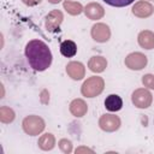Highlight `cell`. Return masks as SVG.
<instances>
[{
	"label": "cell",
	"mask_w": 154,
	"mask_h": 154,
	"mask_svg": "<svg viewBox=\"0 0 154 154\" xmlns=\"http://www.w3.org/2000/svg\"><path fill=\"white\" fill-rule=\"evenodd\" d=\"M25 57L35 71H45L52 64V52L41 40H31L25 46Z\"/></svg>",
	"instance_id": "obj_1"
},
{
	"label": "cell",
	"mask_w": 154,
	"mask_h": 154,
	"mask_svg": "<svg viewBox=\"0 0 154 154\" xmlns=\"http://www.w3.org/2000/svg\"><path fill=\"white\" fill-rule=\"evenodd\" d=\"M103 88H105L103 79L101 77L93 76V77H89L83 83V85L81 88V93L87 97H95L102 93Z\"/></svg>",
	"instance_id": "obj_2"
},
{
	"label": "cell",
	"mask_w": 154,
	"mask_h": 154,
	"mask_svg": "<svg viewBox=\"0 0 154 154\" xmlns=\"http://www.w3.org/2000/svg\"><path fill=\"white\" fill-rule=\"evenodd\" d=\"M23 130L30 135V136H36L40 132L43 131L45 129V120L38 117V116H28L23 119Z\"/></svg>",
	"instance_id": "obj_3"
},
{
	"label": "cell",
	"mask_w": 154,
	"mask_h": 154,
	"mask_svg": "<svg viewBox=\"0 0 154 154\" xmlns=\"http://www.w3.org/2000/svg\"><path fill=\"white\" fill-rule=\"evenodd\" d=\"M131 100H132V103L138 107V108H147L152 105V101H153V96L152 94L144 89V88H140V89H136L132 95H131Z\"/></svg>",
	"instance_id": "obj_4"
},
{
	"label": "cell",
	"mask_w": 154,
	"mask_h": 154,
	"mask_svg": "<svg viewBox=\"0 0 154 154\" xmlns=\"http://www.w3.org/2000/svg\"><path fill=\"white\" fill-rule=\"evenodd\" d=\"M124 63H125V66L129 67L130 70H142L147 65L148 59L143 53L134 52L125 58Z\"/></svg>",
	"instance_id": "obj_5"
},
{
	"label": "cell",
	"mask_w": 154,
	"mask_h": 154,
	"mask_svg": "<svg viewBox=\"0 0 154 154\" xmlns=\"http://www.w3.org/2000/svg\"><path fill=\"white\" fill-rule=\"evenodd\" d=\"M99 126L107 132H113L119 129L120 126V119L118 116L114 114H103L99 119Z\"/></svg>",
	"instance_id": "obj_6"
},
{
	"label": "cell",
	"mask_w": 154,
	"mask_h": 154,
	"mask_svg": "<svg viewBox=\"0 0 154 154\" xmlns=\"http://www.w3.org/2000/svg\"><path fill=\"white\" fill-rule=\"evenodd\" d=\"M91 37L96 42H101V43L108 41L111 37V30H109L108 25H106L103 23L94 24L91 28Z\"/></svg>",
	"instance_id": "obj_7"
},
{
	"label": "cell",
	"mask_w": 154,
	"mask_h": 154,
	"mask_svg": "<svg viewBox=\"0 0 154 154\" xmlns=\"http://www.w3.org/2000/svg\"><path fill=\"white\" fill-rule=\"evenodd\" d=\"M64 19V16L61 11L59 10H53L46 16V28L48 31H57L59 30V26Z\"/></svg>",
	"instance_id": "obj_8"
},
{
	"label": "cell",
	"mask_w": 154,
	"mask_h": 154,
	"mask_svg": "<svg viewBox=\"0 0 154 154\" xmlns=\"http://www.w3.org/2000/svg\"><path fill=\"white\" fill-rule=\"evenodd\" d=\"M66 72L72 79H82L85 75V69L82 63L79 61H70L66 65Z\"/></svg>",
	"instance_id": "obj_9"
},
{
	"label": "cell",
	"mask_w": 154,
	"mask_h": 154,
	"mask_svg": "<svg viewBox=\"0 0 154 154\" xmlns=\"http://www.w3.org/2000/svg\"><path fill=\"white\" fill-rule=\"evenodd\" d=\"M153 6L147 1H138L132 7V13L140 18H147L153 13Z\"/></svg>",
	"instance_id": "obj_10"
},
{
	"label": "cell",
	"mask_w": 154,
	"mask_h": 154,
	"mask_svg": "<svg viewBox=\"0 0 154 154\" xmlns=\"http://www.w3.org/2000/svg\"><path fill=\"white\" fill-rule=\"evenodd\" d=\"M84 13H85V16L89 19L96 20V19H100V18L103 17L105 10H103V7L100 4H97V2H90V4H88L84 7Z\"/></svg>",
	"instance_id": "obj_11"
},
{
	"label": "cell",
	"mask_w": 154,
	"mask_h": 154,
	"mask_svg": "<svg viewBox=\"0 0 154 154\" xmlns=\"http://www.w3.org/2000/svg\"><path fill=\"white\" fill-rule=\"evenodd\" d=\"M138 45L144 49H153L154 48V32L149 30H143L138 34Z\"/></svg>",
	"instance_id": "obj_12"
},
{
	"label": "cell",
	"mask_w": 154,
	"mask_h": 154,
	"mask_svg": "<svg viewBox=\"0 0 154 154\" xmlns=\"http://www.w3.org/2000/svg\"><path fill=\"white\" fill-rule=\"evenodd\" d=\"M105 107L109 112H117L123 107V100L117 94H111L105 100Z\"/></svg>",
	"instance_id": "obj_13"
},
{
	"label": "cell",
	"mask_w": 154,
	"mask_h": 154,
	"mask_svg": "<svg viewBox=\"0 0 154 154\" xmlns=\"http://www.w3.org/2000/svg\"><path fill=\"white\" fill-rule=\"evenodd\" d=\"M88 111L87 103L82 99H75L70 103V112L75 117H83Z\"/></svg>",
	"instance_id": "obj_14"
},
{
	"label": "cell",
	"mask_w": 154,
	"mask_h": 154,
	"mask_svg": "<svg viewBox=\"0 0 154 154\" xmlns=\"http://www.w3.org/2000/svg\"><path fill=\"white\" fill-rule=\"evenodd\" d=\"M106 66H107V60L100 55L91 57L88 63V67L93 72H102L106 69Z\"/></svg>",
	"instance_id": "obj_15"
},
{
	"label": "cell",
	"mask_w": 154,
	"mask_h": 154,
	"mask_svg": "<svg viewBox=\"0 0 154 154\" xmlns=\"http://www.w3.org/2000/svg\"><path fill=\"white\" fill-rule=\"evenodd\" d=\"M60 53L66 58H72L77 53V45L71 40H64L60 43Z\"/></svg>",
	"instance_id": "obj_16"
},
{
	"label": "cell",
	"mask_w": 154,
	"mask_h": 154,
	"mask_svg": "<svg viewBox=\"0 0 154 154\" xmlns=\"http://www.w3.org/2000/svg\"><path fill=\"white\" fill-rule=\"evenodd\" d=\"M37 144L43 150H51L55 144V138L52 134H45L38 138Z\"/></svg>",
	"instance_id": "obj_17"
},
{
	"label": "cell",
	"mask_w": 154,
	"mask_h": 154,
	"mask_svg": "<svg viewBox=\"0 0 154 154\" xmlns=\"http://www.w3.org/2000/svg\"><path fill=\"white\" fill-rule=\"evenodd\" d=\"M64 8L67 11V13L72 16H77L83 11L82 5L76 1H64Z\"/></svg>",
	"instance_id": "obj_18"
},
{
	"label": "cell",
	"mask_w": 154,
	"mask_h": 154,
	"mask_svg": "<svg viewBox=\"0 0 154 154\" xmlns=\"http://www.w3.org/2000/svg\"><path fill=\"white\" fill-rule=\"evenodd\" d=\"M14 119V112L6 106H2L0 108V120L2 123H11Z\"/></svg>",
	"instance_id": "obj_19"
},
{
	"label": "cell",
	"mask_w": 154,
	"mask_h": 154,
	"mask_svg": "<svg viewBox=\"0 0 154 154\" xmlns=\"http://www.w3.org/2000/svg\"><path fill=\"white\" fill-rule=\"evenodd\" d=\"M107 5L113 7H125L130 4H132L135 0H103Z\"/></svg>",
	"instance_id": "obj_20"
},
{
	"label": "cell",
	"mask_w": 154,
	"mask_h": 154,
	"mask_svg": "<svg viewBox=\"0 0 154 154\" xmlns=\"http://www.w3.org/2000/svg\"><path fill=\"white\" fill-rule=\"evenodd\" d=\"M142 83L144 87L149 88V89H154V75L147 73L142 77Z\"/></svg>",
	"instance_id": "obj_21"
},
{
	"label": "cell",
	"mask_w": 154,
	"mask_h": 154,
	"mask_svg": "<svg viewBox=\"0 0 154 154\" xmlns=\"http://www.w3.org/2000/svg\"><path fill=\"white\" fill-rule=\"evenodd\" d=\"M59 147H60V149H61L64 153H71V150H72V144H71V142H70L69 140H65V138H63V140L59 141Z\"/></svg>",
	"instance_id": "obj_22"
},
{
	"label": "cell",
	"mask_w": 154,
	"mask_h": 154,
	"mask_svg": "<svg viewBox=\"0 0 154 154\" xmlns=\"http://www.w3.org/2000/svg\"><path fill=\"white\" fill-rule=\"evenodd\" d=\"M25 5H28V6H35V5H37V4H40L41 2V0H22Z\"/></svg>",
	"instance_id": "obj_23"
},
{
	"label": "cell",
	"mask_w": 154,
	"mask_h": 154,
	"mask_svg": "<svg viewBox=\"0 0 154 154\" xmlns=\"http://www.w3.org/2000/svg\"><path fill=\"white\" fill-rule=\"evenodd\" d=\"M85 153V152H88V153H93V150L91 149H89V148H85V147H81V148H77L76 149V153Z\"/></svg>",
	"instance_id": "obj_24"
},
{
	"label": "cell",
	"mask_w": 154,
	"mask_h": 154,
	"mask_svg": "<svg viewBox=\"0 0 154 154\" xmlns=\"http://www.w3.org/2000/svg\"><path fill=\"white\" fill-rule=\"evenodd\" d=\"M51 4H58V2H60L61 0H48Z\"/></svg>",
	"instance_id": "obj_25"
}]
</instances>
